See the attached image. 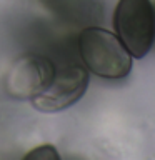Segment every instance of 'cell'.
Returning a JSON list of instances; mask_svg holds the SVG:
<instances>
[{
	"mask_svg": "<svg viewBox=\"0 0 155 160\" xmlns=\"http://www.w3.org/2000/svg\"><path fill=\"white\" fill-rule=\"evenodd\" d=\"M78 52L85 67L97 77L118 80L132 70V55L115 33L103 28H85L78 35Z\"/></svg>",
	"mask_w": 155,
	"mask_h": 160,
	"instance_id": "6da1fadb",
	"label": "cell"
},
{
	"mask_svg": "<svg viewBox=\"0 0 155 160\" xmlns=\"http://www.w3.org/2000/svg\"><path fill=\"white\" fill-rule=\"evenodd\" d=\"M113 25L133 58H143L150 52L155 38V12L150 0H120Z\"/></svg>",
	"mask_w": 155,
	"mask_h": 160,
	"instance_id": "7a4b0ae2",
	"label": "cell"
},
{
	"mask_svg": "<svg viewBox=\"0 0 155 160\" xmlns=\"http://www.w3.org/2000/svg\"><path fill=\"white\" fill-rule=\"evenodd\" d=\"M88 87V72L78 63L55 68L50 85L32 98V105L40 112H58L82 98Z\"/></svg>",
	"mask_w": 155,
	"mask_h": 160,
	"instance_id": "3957f363",
	"label": "cell"
},
{
	"mask_svg": "<svg viewBox=\"0 0 155 160\" xmlns=\"http://www.w3.org/2000/svg\"><path fill=\"white\" fill-rule=\"evenodd\" d=\"M55 65L43 55H25L12 65L5 78L7 92L15 98H30L42 93L50 85Z\"/></svg>",
	"mask_w": 155,
	"mask_h": 160,
	"instance_id": "277c9868",
	"label": "cell"
},
{
	"mask_svg": "<svg viewBox=\"0 0 155 160\" xmlns=\"http://www.w3.org/2000/svg\"><path fill=\"white\" fill-rule=\"evenodd\" d=\"M25 158H40V160H58L60 155L57 153L53 145H40L32 152L25 155Z\"/></svg>",
	"mask_w": 155,
	"mask_h": 160,
	"instance_id": "5b68a950",
	"label": "cell"
}]
</instances>
